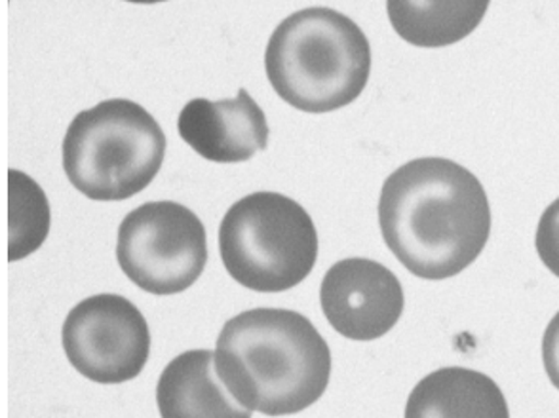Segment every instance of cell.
<instances>
[{"label":"cell","instance_id":"6da1fadb","mask_svg":"<svg viewBox=\"0 0 559 418\" xmlns=\"http://www.w3.org/2000/svg\"><path fill=\"white\" fill-rule=\"evenodd\" d=\"M379 227L413 276L440 282L479 258L491 235V207L471 169L448 158H417L386 177Z\"/></svg>","mask_w":559,"mask_h":418},{"label":"cell","instance_id":"7a4b0ae2","mask_svg":"<svg viewBox=\"0 0 559 418\" xmlns=\"http://www.w3.org/2000/svg\"><path fill=\"white\" fill-rule=\"evenodd\" d=\"M215 371L238 404L266 417L301 413L324 396L332 353L309 318L255 309L230 318L215 346Z\"/></svg>","mask_w":559,"mask_h":418},{"label":"cell","instance_id":"3957f363","mask_svg":"<svg viewBox=\"0 0 559 418\" xmlns=\"http://www.w3.org/2000/svg\"><path fill=\"white\" fill-rule=\"evenodd\" d=\"M265 71L280 99L302 112L324 115L360 97L371 73V46L348 15L305 8L269 38Z\"/></svg>","mask_w":559,"mask_h":418},{"label":"cell","instance_id":"277c9868","mask_svg":"<svg viewBox=\"0 0 559 418\" xmlns=\"http://www.w3.org/2000/svg\"><path fill=\"white\" fill-rule=\"evenodd\" d=\"M166 135L153 115L130 99H105L67 128L63 169L76 191L120 202L145 191L163 168Z\"/></svg>","mask_w":559,"mask_h":418},{"label":"cell","instance_id":"5b68a950","mask_svg":"<svg viewBox=\"0 0 559 418\" xmlns=\"http://www.w3.org/2000/svg\"><path fill=\"white\" fill-rule=\"evenodd\" d=\"M219 253L230 278L259 294H282L309 278L318 232L307 210L280 192L243 196L225 213Z\"/></svg>","mask_w":559,"mask_h":418},{"label":"cell","instance_id":"8992f818","mask_svg":"<svg viewBox=\"0 0 559 418\" xmlns=\"http://www.w3.org/2000/svg\"><path fill=\"white\" fill-rule=\"evenodd\" d=\"M117 259L143 291L181 294L206 268V228L197 213L177 202H147L120 223Z\"/></svg>","mask_w":559,"mask_h":418},{"label":"cell","instance_id":"52a82bcc","mask_svg":"<svg viewBox=\"0 0 559 418\" xmlns=\"http://www.w3.org/2000/svg\"><path fill=\"white\" fill-rule=\"evenodd\" d=\"M61 343L69 363L97 384L132 381L151 356L147 320L120 295H94L79 302L67 314Z\"/></svg>","mask_w":559,"mask_h":418},{"label":"cell","instance_id":"ba28073f","mask_svg":"<svg viewBox=\"0 0 559 418\" xmlns=\"http://www.w3.org/2000/svg\"><path fill=\"white\" fill-rule=\"evenodd\" d=\"M325 320L350 341H377L400 322L404 287L394 272L371 259H343L325 272L320 287Z\"/></svg>","mask_w":559,"mask_h":418},{"label":"cell","instance_id":"9c48e42d","mask_svg":"<svg viewBox=\"0 0 559 418\" xmlns=\"http://www.w3.org/2000/svg\"><path fill=\"white\" fill-rule=\"evenodd\" d=\"M177 132L197 155L217 164L250 160L269 145L265 112L243 88L235 99H192L177 118Z\"/></svg>","mask_w":559,"mask_h":418},{"label":"cell","instance_id":"30bf717a","mask_svg":"<svg viewBox=\"0 0 559 418\" xmlns=\"http://www.w3.org/2000/svg\"><path fill=\"white\" fill-rule=\"evenodd\" d=\"M156 405L163 418H251L222 384L212 350H189L169 361L156 384Z\"/></svg>","mask_w":559,"mask_h":418},{"label":"cell","instance_id":"8fae6325","mask_svg":"<svg viewBox=\"0 0 559 418\" xmlns=\"http://www.w3.org/2000/svg\"><path fill=\"white\" fill-rule=\"evenodd\" d=\"M405 418H510V409L491 377L466 367H443L413 389Z\"/></svg>","mask_w":559,"mask_h":418},{"label":"cell","instance_id":"7c38bea8","mask_svg":"<svg viewBox=\"0 0 559 418\" xmlns=\"http://www.w3.org/2000/svg\"><path fill=\"white\" fill-rule=\"evenodd\" d=\"M487 0L415 2L389 0L392 27L405 43L419 48H443L468 37L486 15Z\"/></svg>","mask_w":559,"mask_h":418},{"label":"cell","instance_id":"4fadbf2b","mask_svg":"<svg viewBox=\"0 0 559 418\" xmlns=\"http://www.w3.org/2000/svg\"><path fill=\"white\" fill-rule=\"evenodd\" d=\"M10 246L8 261L14 263L37 251L50 232V206L45 192L23 171L10 169Z\"/></svg>","mask_w":559,"mask_h":418},{"label":"cell","instance_id":"5bb4252c","mask_svg":"<svg viewBox=\"0 0 559 418\" xmlns=\"http://www.w3.org/2000/svg\"><path fill=\"white\" fill-rule=\"evenodd\" d=\"M535 248L546 268L559 278V199L540 215Z\"/></svg>","mask_w":559,"mask_h":418},{"label":"cell","instance_id":"9a60e30c","mask_svg":"<svg viewBox=\"0 0 559 418\" xmlns=\"http://www.w3.org/2000/svg\"><path fill=\"white\" fill-rule=\"evenodd\" d=\"M543 361L554 389L559 390V312L546 327L545 337H543Z\"/></svg>","mask_w":559,"mask_h":418}]
</instances>
